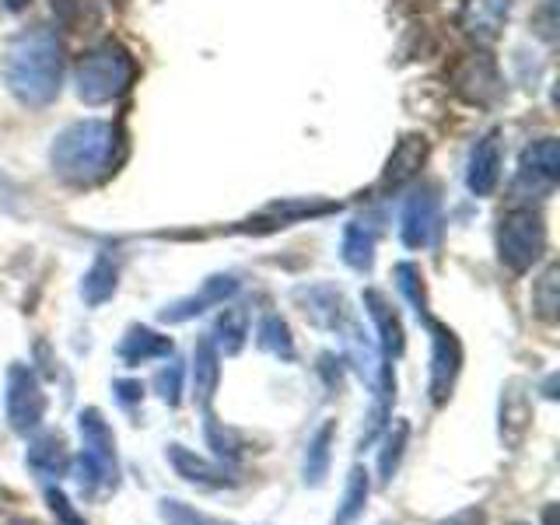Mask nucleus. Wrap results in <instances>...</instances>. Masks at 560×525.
Instances as JSON below:
<instances>
[{
	"mask_svg": "<svg viewBox=\"0 0 560 525\" xmlns=\"http://www.w3.org/2000/svg\"><path fill=\"white\" fill-rule=\"evenodd\" d=\"M165 455H168L172 469L179 472L186 483H197V487H207V490L235 487V477L221 463H207L203 455H197V452L186 448V445H168Z\"/></svg>",
	"mask_w": 560,
	"mask_h": 525,
	"instance_id": "obj_13",
	"label": "nucleus"
},
{
	"mask_svg": "<svg viewBox=\"0 0 560 525\" xmlns=\"http://www.w3.org/2000/svg\"><path fill=\"white\" fill-rule=\"evenodd\" d=\"M119 133L105 119H81L52 137L49 165L52 175L70 186H95L116 165Z\"/></svg>",
	"mask_w": 560,
	"mask_h": 525,
	"instance_id": "obj_2",
	"label": "nucleus"
},
{
	"mask_svg": "<svg viewBox=\"0 0 560 525\" xmlns=\"http://www.w3.org/2000/svg\"><path fill=\"white\" fill-rule=\"evenodd\" d=\"M455 88L469 98V102H480V105H487L490 98H494L498 92H501V78H498V70H494V63H490L483 52H472V57L463 63V70L455 74Z\"/></svg>",
	"mask_w": 560,
	"mask_h": 525,
	"instance_id": "obj_19",
	"label": "nucleus"
},
{
	"mask_svg": "<svg viewBox=\"0 0 560 525\" xmlns=\"http://www.w3.org/2000/svg\"><path fill=\"white\" fill-rule=\"evenodd\" d=\"M78 434H81V459H78V487L88 501H102L116 494L119 487V455H116V434L102 410L84 407L78 413Z\"/></svg>",
	"mask_w": 560,
	"mask_h": 525,
	"instance_id": "obj_3",
	"label": "nucleus"
},
{
	"mask_svg": "<svg viewBox=\"0 0 560 525\" xmlns=\"http://www.w3.org/2000/svg\"><path fill=\"white\" fill-rule=\"evenodd\" d=\"M207 442H210V448L218 452V459H228V463H235L238 455H242V442H238V434L235 431H228V428H221L218 424V417L207 410Z\"/></svg>",
	"mask_w": 560,
	"mask_h": 525,
	"instance_id": "obj_31",
	"label": "nucleus"
},
{
	"mask_svg": "<svg viewBox=\"0 0 560 525\" xmlns=\"http://www.w3.org/2000/svg\"><path fill=\"white\" fill-rule=\"evenodd\" d=\"M542 522H547V525H553V504L547 508V512H542Z\"/></svg>",
	"mask_w": 560,
	"mask_h": 525,
	"instance_id": "obj_38",
	"label": "nucleus"
},
{
	"mask_svg": "<svg viewBox=\"0 0 560 525\" xmlns=\"http://www.w3.org/2000/svg\"><path fill=\"white\" fill-rule=\"evenodd\" d=\"M210 340H214L218 354L235 358L245 347V340H249V312H245L242 305L221 308L218 319H214V329H210Z\"/></svg>",
	"mask_w": 560,
	"mask_h": 525,
	"instance_id": "obj_22",
	"label": "nucleus"
},
{
	"mask_svg": "<svg viewBox=\"0 0 560 525\" xmlns=\"http://www.w3.org/2000/svg\"><path fill=\"white\" fill-rule=\"evenodd\" d=\"M256 343H259V350H267V354H273V358H280V361H294L291 329H288L284 319H280V315H267V319L259 323V329H256Z\"/></svg>",
	"mask_w": 560,
	"mask_h": 525,
	"instance_id": "obj_29",
	"label": "nucleus"
},
{
	"mask_svg": "<svg viewBox=\"0 0 560 525\" xmlns=\"http://www.w3.org/2000/svg\"><path fill=\"white\" fill-rule=\"evenodd\" d=\"M522 179L539 183V189L547 192L560 179V144L557 137H539L529 148L522 151Z\"/></svg>",
	"mask_w": 560,
	"mask_h": 525,
	"instance_id": "obj_18",
	"label": "nucleus"
},
{
	"mask_svg": "<svg viewBox=\"0 0 560 525\" xmlns=\"http://www.w3.org/2000/svg\"><path fill=\"white\" fill-rule=\"evenodd\" d=\"M533 312L542 323H557V315H560V267L557 262H550L533 284Z\"/></svg>",
	"mask_w": 560,
	"mask_h": 525,
	"instance_id": "obj_28",
	"label": "nucleus"
},
{
	"mask_svg": "<svg viewBox=\"0 0 560 525\" xmlns=\"http://www.w3.org/2000/svg\"><path fill=\"white\" fill-rule=\"evenodd\" d=\"M116 288H119V267H116V259L113 256H98L92 262V270H88L84 280H81V298L92 308H98V305H105L116 294Z\"/></svg>",
	"mask_w": 560,
	"mask_h": 525,
	"instance_id": "obj_24",
	"label": "nucleus"
},
{
	"mask_svg": "<svg viewBox=\"0 0 560 525\" xmlns=\"http://www.w3.org/2000/svg\"><path fill=\"white\" fill-rule=\"evenodd\" d=\"M533 424V402L525 396L522 382H508L501 393V442L508 448H518Z\"/></svg>",
	"mask_w": 560,
	"mask_h": 525,
	"instance_id": "obj_15",
	"label": "nucleus"
},
{
	"mask_svg": "<svg viewBox=\"0 0 560 525\" xmlns=\"http://www.w3.org/2000/svg\"><path fill=\"white\" fill-rule=\"evenodd\" d=\"M438 525H487V512L483 508H463V512H455V515H448V518H442Z\"/></svg>",
	"mask_w": 560,
	"mask_h": 525,
	"instance_id": "obj_35",
	"label": "nucleus"
},
{
	"mask_svg": "<svg viewBox=\"0 0 560 525\" xmlns=\"http://www.w3.org/2000/svg\"><path fill=\"white\" fill-rule=\"evenodd\" d=\"M4 410H8V424L18 434H32L43 424L46 417V393L39 378H35L32 368L25 364H11L8 368V393H4Z\"/></svg>",
	"mask_w": 560,
	"mask_h": 525,
	"instance_id": "obj_6",
	"label": "nucleus"
},
{
	"mask_svg": "<svg viewBox=\"0 0 560 525\" xmlns=\"http://www.w3.org/2000/svg\"><path fill=\"white\" fill-rule=\"evenodd\" d=\"M368 494H372V477H368L364 466H354L347 472V487L337 504V515H332V525H354L364 515Z\"/></svg>",
	"mask_w": 560,
	"mask_h": 525,
	"instance_id": "obj_25",
	"label": "nucleus"
},
{
	"mask_svg": "<svg viewBox=\"0 0 560 525\" xmlns=\"http://www.w3.org/2000/svg\"><path fill=\"white\" fill-rule=\"evenodd\" d=\"M438 224H442V200H438L431 186H420L407 200V207H402L399 238L407 249H428L438 235Z\"/></svg>",
	"mask_w": 560,
	"mask_h": 525,
	"instance_id": "obj_8",
	"label": "nucleus"
},
{
	"mask_svg": "<svg viewBox=\"0 0 560 525\" xmlns=\"http://www.w3.org/2000/svg\"><path fill=\"white\" fill-rule=\"evenodd\" d=\"M547 253V224L536 207H512L498 221V256L512 273H529Z\"/></svg>",
	"mask_w": 560,
	"mask_h": 525,
	"instance_id": "obj_5",
	"label": "nucleus"
},
{
	"mask_svg": "<svg viewBox=\"0 0 560 525\" xmlns=\"http://www.w3.org/2000/svg\"><path fill=\"white\" fill-rule=\"evenodd\" d=\"M364 312L372 315L375 323V337H378V350L385 361H396L402 350H407V337H402V323L396 308L385 302V294L378 291H364Z\"/></svg>",
	"mask_w": 560,
	"mask_h": 525,
	"instance_id": "obj_14",
	"label": "nucleus"
},
{
	"mask_svg": "<svg viewBox=\"0 0 560 525\" xmlns=\"http://www.w3.org/2000/svg\"><path fill=\"white\" fill-rule=\"evenodd\" d=\"M154 393L162 396L168 407H179V399H183V364L179 361H168L162 372L154 375Z\"/></svg>",
	"mask_w": 560,
	"mask_h": 525,
	"instance_id": "obj_33",
	"label": "nucleus"
},
{
	"mask_svg": "<svg viewBox=\"0 0 560 525\" xmlns=\"http://www.w3.org/2000/svg\"><path fill=\"white\" fill-rule=\"evenodd\" d=\"M340 253H343V262H347L350 270L368 273V270L375 267V232H372V228H368L364 221L347 224Z\"/></svg>",
	"mask_w": 560,
	"mask_h": 525,
	"instance_id": "obj_26",
	"label": "nucleus"
},
{
	"mask_svg": "<svg viewBox=\"0 0 560 525\" xmlns=\"http://www.w3.org/2000/svg\"><path fill=\"white\" fill-rule=\"evenodd\" d=\"M162 518L165 525H235V522H221L214 515H203V512H192L189 504L183 501H162Z\"/></svg>",
	"mask_w": 560,
	"mask_h": 525,
	"instance_id": "obj_32",
	"label": "nucleus"
},
{
	"mask_svg": "<svg viewBox=\"0 0 560 525\" xmlns=\"http://www.w3.org/2000/svg\"><path fill=\"white\" fill-rule=\"evenodd\" d=\"M294 302L302 305L305 319L319 329H337L347 319V302L332 284H308L294 291Z\"/></svg>",
	"mask_w": 560,
	"mask_h": 525,
	"instance_id": "obj_12",
	"label": "nucleus"
},
{
	"mask_svg": "<svg viewBox=\"0 0 560 525\" xmlns=\"http://www.w3.org/2000/svg\"><path fill=\"white\" fill-rule=\"evenodd\" d=\"M396 288L413 305L417 319L431 315V308H428V288H424V273H420V267H413V262H399V267H396Z\"/></svg>",
	"mask_w": 560,
	"mask_h": 525,
	"instance_id": "obj_30",
	"label": "nucleus"
},
{
	"mask_svg": "<svg viewBox=\"0 0 560 525\" xmlns=\"http://www.w3.org/2000/svg\"><path fill=\"white\" fill-rule=\"evenodd\" d=\"M133 74H137V67L127 46L116 39H102L78 60V70H74L78 98L84 105H109L133 84Z\"/></svg>",
	"mask_w": 560,
	"mask_h": 525,
	"instance_id": "obj_4",
	"label": "nucleus"
},
{
	"mask_svg": "<svg viewBox=\"0 0 560 525\" xmlns=\"http://www.w3.org/2000/svg\"><path fill=\"white\" fill-rule=\"evenodd\" d=\"M113 389H116L119 402H127V407H133V402L144 396V385H140V382H116Z\"/></svg>",
	"mask_w": 560,
	"mask_h": 525,
	"instance_id": "obj_36",
	"label": "nucleus"
},
{
	"mask_svg": "<svg viewBox=\"0 0 560 525\" xmlns=\"http://www.w3.org/2000/svg\"><path fill=\"white\" fill-rule=\"evenodd\" d=\"M424 326L431 332V378H428V393H431L434 407H442V402H448V396H452L455 378H459L463 343H459V337H455L448 326L434 323L431 315H424Z\"/></svg>",
	"mask_w": 560,
	"mask_h": 525,
	"instance_id": "obj_7",
	"label": "nucleus"
},
{
	"mask_svg": "<svg viewBox=\"0 0 560 525\" xmlns=\"http://www.w3.org/2000/svg\"><path fill=\"white\" fill-rule=\"evenodd\" d=\"M428 162V140L420 133H407L393 148L389 162H385V172H382V189H399L407 186L413 175L420 172V165Z\"/></svg>",
	"mask_w": 560,
	"mask_h": 525,
	"instance_id": "obj_16",
	"label": "nucleus"
},
{
	"mask_svg": "<svg viewBox=\"0 0 560 525\" xmlns=\"http://www.w3.org/2000/svg\"><path fill=\"white\" fill-rule=\"evenodd\" d=\"M46 504H49V512L57 515L60 525H84V518L74 512V504L67 501V494L60 487H46Z\"/></svg>",
	"mask_w": 560,
	"mask_h": 525,
	"instance_id": "obj_34",
	"label": "nucleus"
},
{
	"mask_svg": "<svg viewBox=\"0 0 560 525\" xmlns=\"http://www.w3.org/2000/svg\"><path fill=\"white\" fill-rule=\"evenodd\" d=\"M4 8L18 14V11H25V8H28V0H4Z\"/></svg>",
	"mask_w": 560,
	"mask_h": 525,
	"instance_id": "obj_37",
	"label": "nucleus"
},
{
	"mask_svg": "<svg viewBox=\"0 0 560 525\" xmlns=\"http://www.w3.org/2000/svg\"><path fill=\"white\" fill-rule=\"evenodd\" d=\"M501 162H504V154H501V137L490 130L483 133L477 144H472L469 151V165H466V186L472 197H490V192L498 189L501 183Z\"/></svg>",
	"mask_w": 560,
	"mask_h": 525,
	"instance_id": "obj_11",
	"label": "nucleus"
},
{
	"mask_svg": "<svg viewBox=\"0 0 560 525\" xmlns=\"http://www.w3.org/2000/svg\"><path fill=\"white\" fill-rule=\"evenodd\" d=\"M238 294V277L232 273H214V277H207L200 291H192L186 298H179V302H172L162 308V315L158 319L175 326V323H189V319H197V315H203L207 308H221L228 298H235Z\"/></svg>",
	"mask_w": 560,
	"mask_h": 525,
	"instance_id": "obj_9",
	"label": "nucleus"
},
{
	"mask_svg": "<svg viewBox=\"0 0 560 525\" xmlns=\"http://www.w3.org/2000/svg\"><path fill=\"white\" fill-rule=\"evenodd\" d=\"M332 438H337V424L326 420V424L308 438V448H305V466H302V477L308 487H323L329 477V463H332Z\"/></svg>",
	"mask_w": 560,
	"mask_h": 525,
	"instance_id": "obj_23",
	"label": "nucleus"
},
{
	"mask_svg": "<svg viewBox=\"0 0 560 525\" xmlns=\"http://www.w3.org/2000/svg\"><path fill=\"white\" fill-rule=\"evenodd\" d=\"M407 442H410V424H407V420H393V424L385 428V442H382V452H378L382 483H393L396 469L402 463V452H407Z\"/></svg>",
	"mask_w": 560,
	"mask_h": 525,
	"instance_id": "obj_27",
	"label": "nucleus"
},
{
	"mask_svg": "<svg viewBox=\"0 0 560 525\" xmlns=\"http://www.w3.org/2000/svg\"><path fill=\"white\" fill-rule=\"evenodd\" d=\"M172 350H175L172 337H162V332H154L148 326H130L127 337L119 343V358L133 368V364H148L154 358H172Z\"/></svg>",
	"mask_w": 560,
	"mask_h": 525,
	"instance_id": "obj_21",
	"label": "nucleus"
},
{
	"mask_svg": "<svg viewBox=\"0 0 560 525\" xmlns=\"http://www.w3.org/2000/svg\"><path fill=\"white\" fill-rule=\"evenodd\" d=\"M8 525H39V522H32V518H14V522H8Z\"/></svg>",
	"mask_w": 560,
	"mask_h": 525,
	"instance_id": "obj_39",
	"label": "nucleus"
},
{
	"mask_svg": "<svg viewBox=\"0 0 560 525\" xmlns=\"http://www.w3.org/2000/svg\"><path fill=\"white\" fill-rule=\"evenodd\" d=\"M4 84L8 92L28 105V109H43L63 88V43L57 28L35 25L14 35L4 57Z\"/></svg>",
	"mask_w": 560,
	"mask_h": 525,
	"instance_id": "obj_1",
	"label": "nucleus"
},
{
	"mask_svg": "<svg viewBox=\"0 0 560 525\" xmlns=\"http://www.w3.org/2000/svg\"><path fill=\"white\" fill-rule=\"evenodd\" d=\"M25 463H28L32 472H39L43 480H60L63 472L70 469V455H67L63 438H60V434H52V431H46V434H39V438H32Z\"/></svg>",
	"mask_w": 560,
	"mask_h": 525,
	"instance_id": "obj_20",
	"label": "nucleus"
},
{
	"mask_svg": "<svg viewBox=\"0 0 560 525\" xmlns=\"http://www.w3.org/2000/svg\"><path fill=\"white\" fill-rule=\"evenodd\" d=\"M512 14V0H466L459 11V25L472 46H494Z\"/></svg>",
	"mask_w": 560,
	"mask_h": 525,
	"instance_id": "obj_10",
	"label": "nucleus"
},
{
	"mask_svg": "<svg viewBox=\"0 0 560 525\" xmlns=\"http://www.w3.org/2000/svg\"><path fill=\"white\" fill-rule=\"evenodd\" d=\"M218 385H221V354L210 337L197 340V350H192V399L197 407L207 413L210 402L218 396Z\"/></svg>",
	"mask_w": 560,
	"mask_h": 525,
	"instance_id": "obj_17",
	"label": "nucleus"
}]
</instances>
